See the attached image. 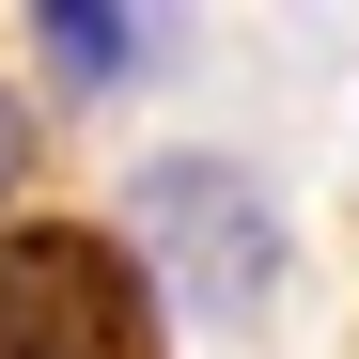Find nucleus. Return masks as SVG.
Listing matches in <instances>:
<instances>
[{
	"label": "nucleus",
	"instance_id": "nucleus-3",
	"mask_svg": "<svg viewBox=\"0 0 359 359\" xmlns=\"http://www.w3.org/2000/svg\"><path fill=\"white\" fill-rule=\"evenodd\" d=\"M47 63H63V79H109V63H126V47H141V16H94V0H47Z\"/></svg>",
	"mask_w": 359,
	"mask_h": 359
},
{
	"label": "nucleus",
	"instance_id": "nucleus-4",
	"mask_svg": "<svg viewBox=\"0 0 359 359\" xmlns=\"http://www.w3.org/2000/svg\"><path fill=\"white\" fill-rule=\"evenodd\" d=\"M16 156H32V109H16V94H0V188H16Z\"/></svg>",
	"mask_w": 359,
	"mask_h": 359
},
{
	"label": "nucleus",
	"instance_id": "nucleus-1",
	"mask_svg": "<svg viewBox=\"0 0 359 359\" xmlns=\"http://www.w3.org/2000/svg\"><path fill=\"white\" fill-rule=\"evenodd\" d=\"M0 359H156V297L141 266L79 219L0 234Z\"/></svg>",
	"mask_w": 359,
	"mask_h": 359
},
{
	"label": "nucleus",
	"instance_id": "nucleus-2",
	"mask_svg": "<svg viewBox=\"0 0 359 359\" xmlns=\"http://www.w3.org/2000/svg\"><path fill=\"white\" fill-rule=\"evenodd\" d=\"M141 234L172 250V281L188 297H266V203H250V172H219V156H156L141 172Z\"/></svg>",
	"mask_w": 359,
	"mask_h": 359
}]
</instances>
